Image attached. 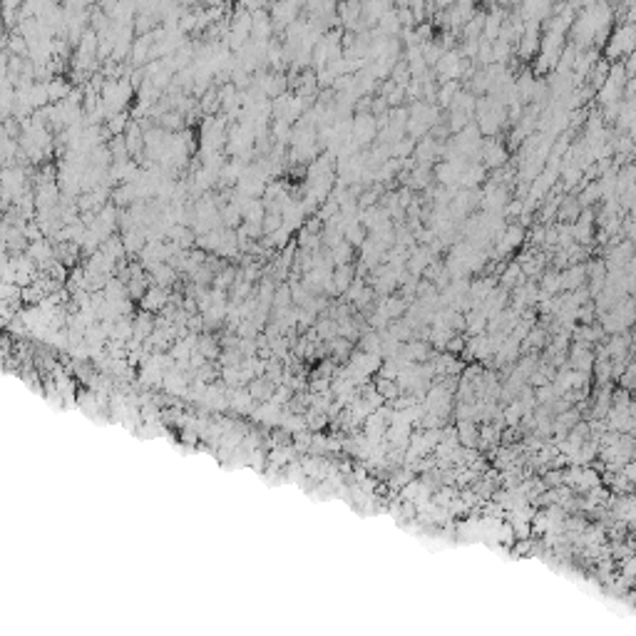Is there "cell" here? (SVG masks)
Wrapping results in <instances>:
<instances>
[{"label": "cell", "instance_id": "cell-1", "mask_svg": "<svg viewBox=\"0 0 636 636\" xmlns=\"http://www.w3.org/2000/svg\"><path fill=\"white\" fill-rule=\"evenodd\" d=\"M634 52H636V25L621 20L614 28L612 35H609V40H606V55H609V60L621 62V57L626 60Z\"/></svg>", "mask_w": 636, "mask_h": 636}, {"label": "cell", "instance_id": "cell-2", "mask_svg": "<svg viewBox=\"0 0 636 636\" xmlns=\"http://www.w3.org/2000/svg\"><path fill=\"white\" fill-rule=\"evenodd\" d=\"M525 227H517V224H510V227L505 229V236H502L500 241H497V249H494V256L497 253H512L514 249H519L522 244H525Z\"/></svg>", "mask_w": 636, "mask_h": 636}, {"label": "cell", "instance_id": "cell-3", "mask_svg": "<svg viewBox=\"0 0 636 636\" xmlns=\"http://www.w3.org/2000/svg\"><path fill=\"white\" fill-rule=\"evenodd\" d=\"M167 303H169V291L167 289H160V286H149V291L144 293L142 301H139V309L147 311V314L160 316L162 311L167 309Z\"/></svg>", "mask_w": 636, "mask_h": 636}, {"label": "cell", "instance_id": "cell-4", "mask_svg": "<svg viewBox=\"0 0 636 636\" xmlns=\"http://www.w3.org/2000/svg\"><path fill=\"white\" fill-rule=\"evenodd\" d=\"M482 160L488 169H502L507 164V149L497 139H485L482 144Z\"/></svg>", "mask_w": 636, "mask_h": 636}, {"label": "cell", "instance_id": "cell-5", "mask_svg": "<svg viewBox=\"0 0 636 636\" xmlns=\"http://www.w3.org/2000/svg\"><path fill=\"white\" fill-rule=\"evenodd\" d=\"M587 281H589L587 264L569 266V269H564V271H562V286H564V291H567V293L581 289V286H587Z\"/></svg>", "mask_w": 636, "mask_h": 636}, {"label": "cell", "instance_id": "cell-6", "mask_svg": "<svg viewBox=\"0 0 636 636\" xmlns=\"http://www.w3.org/2000/svg\"><path fill=\"white\" fill-rule=\"evenodd\" d=\"M539 291H542L544 296H557L559 291H564V286H562V271H557V269H550V271H544L542 278H539Z\"/></svg>", "mask_w": 636, "mask_h": 636}, {"label": "cell", "instance_id": "cell-7", "mask_svg": "<svg viewBox=\"0 0 636 636\" xmlns=\"http://www.w3.org/2000/svg\"><path fill=\"white\" fill-rule=\"evenodd\" d=\"M581 204H579V199H575V197H564L562 199V204H559V211H557V216H559V222H564V224H572V222H579V216H581Z\"/></svg>", "mask_w": 636, "mask_h": 636}, {"label": "cell", "instance_id": "cell-8", "mask_svg": "<svg viewBox=\"0 0 636 636\" xmlns=\"http://www.w3.org/2000/svg\"><path fill=\"white\" fill-rule=\"evenodd\" d=\"M485 328H488V316L482 311H468L465 314V331L470 336H485Z\"/></svg>", "mask_w": 636, "mask_h": 636}, {"label": "cell", "instance_id": "cell-9", "mask_svg": "<svg viewBox=\"0 0 636 636\" xmlns=\"http://www.w3.org/2000/svg\"><path fill=\"white\" fill-rule=\"evenodd\" d=\"M353 273H356L353 264H348V266H336V271H334V284H336V291H338V293H346V291L351 289V284L356 281V278H353Z\"/></svg>", "mask_w": 636, "mask_h": 636}, {"label": "cell", "instance_id": "cell-10", "mask_svg": "<svg viewBox=\"0 0 636 636\" xmlns=\"http://www.w3.org/2000/svg\"><path fill=\"white\" fill-rule=\"evenodd\" d=\"M149 291V286H147V278H144V273H137V276H132L130 278V284H127V296L132 298V301H142L144 298V293Z\"/></svg>", "mask_w": 636, "mask_h": 636}, {"label": "cell", "instance_id": "cell-11", "mask_svg": "<svg viewBox=\"0 0 636 636\" xmlns=\"http://www.w3.org/2000/svg\"><path fill=\"white\" fill-rule=\"evenodd\" d=\"M48 82V95L50 99H68L70 93H73L75 87L68 85V82L62 80V77H52V80H45Z\"/></svg>", "mask_w": 636, "mask_h": 636}, {"label": "cell", "instance_id": "cell-12", "mask_svg": "<svg viewBox=\"0 0 636 636\" xmlns=\"http://www.w3.org/2000/svg\"><path fill=\"white\" fill-rule=\"evenodd\" d=\"M457 93H460V82L457 80H450V82H443L438 90V105L440 107H450L452 99L457 97Z\"/></svg>", "mask_w": 636, "mask_h": 636}, {"label": "cell", "instance_id": "cell-13", "mask_svg": "<svg viewBox=\"0 0 636 636\" xmlns=\"http://www.w3.org/2000/svg\"><path fill=\"white\" fill-rule=\"evenodd\" d=\"M403 356H405L408 360H427V356H430V348H427V343L410 340V343H405V348H403Z\"/></svg>", "mask_w": 636, "mask_h": 636}, {"label": "cell", "instance_id": "cell-14", "mask_svg": "<svg viewBox=\"0 0 636 636\" xmlns=\"http://www.w3.org/2000/svg\"><path fill=\"white\" fill-rule=\"evenodd\" d=\"M219 107H222V97H219V93H216L214 87H211L209 93L199 99V110L204 112V115H209V117H214V112L219 110Z\"/></svg>", "mask_w": 636, "mask_h": 636}, {"label": "cell", "instance_id": "cell-15", "mask_svg": "<svg viewBox=\"0 0 636 636\" xmlns=\"http://www.w3.org/2000/svg\"><path fill=\"white\" fill-rule=\"evenodd\" d=\"M127 127H130V122H127V115H124V112H117V115H112V117L107 119V132H110L112 137H122L124 132H127Z\"/></svg>", "mask_w": 636, "mask_h": 636}, {"label": "cell", "instance_id": "cell-16", "mask_svg": "<svg viewBox=\"0 0 636 636\" xmlns=\"http://www.w3.org/2000/svg\"><path fill=\"white\" fill-rule=\"evenodd\" d=\"M492 48H494V62L497 65H505L507 60H510V55H512V50H514V45H510V43H505V40H494L492 43Z\"/></svg>", "mask_w": 636, "mask_h": 636}, {"label": "cell", "instance_id": "cell-17", "mask_svg": "<svg viewBox=\"0 0 636 636\" xmlns=\"http://www.w3.org/2000/svg\"><path fill=\"white\" fill-rule=\"evenodd\" d=\"M197 351L202 353L204 358H214V356H219V346H216V338H214V336H204V338H199Z\"/></svg>", "mask_w": 636, "mask_h": 636}, {"label": "cell", "instance_id": "cell-18", "mask_svg": "<svg viewBox=\"0 0 636 636\" xmlns=\"http://www.w3.org/2000/svg\"><path fill=\"white\" fill-rule=\"evenodd\" d=\"M460 435H463V443L465 445H475L477 432H475V427L470 425V423H460Z\"/></svg>", "mask_w": 636, "mask_h": 636}, {"label": "cell", "instance_id": "cell-19", "mask_svg": "<svg viewBox=\"0 0 636 636\" xmlns=\"http://www.w3.org/2000/svg\"><path fill=\"white\" fill-rule=\"evenodd\" d=\"M465 346H468V343H465V338H460V336H452L450 343H447V348H450L452 353H455V351H457V353H463Z\"/></svg>", "mask_w": 636, "mask_h": 636}]
</instances>
